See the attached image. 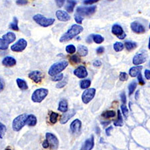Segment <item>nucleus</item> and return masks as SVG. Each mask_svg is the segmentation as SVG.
<instances>
[{"mask_svg":"<svg viewBox=\"0 0 150 150\" xmlns=\"http://www.w3.org/2000/svg\"><path fill=\"white\" fill-rule=\"evenodd\" d=\"M104 52V48L103 47H100L99 48H98V50H97V53H98V54H103Z\"/></svg>","mask_w":150,"mask_h":150,"instance_id":"obj_54","label":"nucleus"},{"mask_svg":"<svg viewBox=\"0 0 150 150\" xmlns=\"http://www.w3.org/2000/svg\"><path fill=\"white\" fill-rule=\"evenodd\" d=\"M123 43L122 42H115L113 45V49L116 52H119L122 51L123 50Z\"/></svg>","mask_w":150,"mask_h":150,"instance_id":"obj_34","label":"nucleus"},{"mask_svg":"<svg viewBox=\"0 0 150 150\" xmlns=\"http://www.w3.org/2000/svg\"><path fill=\"white\" fill-rule=\"evenodd\" d=\"M76 113V112L74 110L67 111V112H65V113H64V115L62 116L61 120H60V123H61L62 124H65V123H66L72 117H73V116L75 115Z\"/></svg>","mask_w":150,"mask_h":150,"instance_id":"obj_15","label":"nucleus"},{"mask_svg":"<svg viewBox=\"0 0 150 150\" xmlns=\"http://www.w3.org/2000/svg\"><path fill=\"white\" fill-rule=\"evenodd\" d=\"M117 119L114 122V125L115 126H122L123 125V117L121 114V112L120 110H118L117 112Z\"/></svg>","mask_w":150,"mask_h":150,"instance_id":"obj_29","label":"nucleus"},{"mask_svg":"<svg viewBox=\"0 0 150 150\" xmlns=\"http://www.w3.org/2000/svg\"><path fill=\"white\" fill-rule=\"evenodd\" d=\"M59 114L57 113H55L54 112H51L50 114V122L53 123V124H55V123L57 122L58 117H59Z\"/></svg>","mask_w":150,"mask_h":150,"instance_id":"obj_28","label":"nucleus"},{"mask_svg":"<svg viewBox=\"0 0 150 150\" xmlns=\"http://www.w3.org/2000/svg\"><path fill=\"white\" fill-rule=\"evenodd\" d=\"M83 30V27H81L79 25H76L74 24L71 27V28L69 29L66 33H65L63 35L61 38H60L59 42L62 43L68 42V41L71 40L74 38L76 37L77 35H79V33H81Z\"/></svg>","mask_w":150,"mask_h":150,"instance_id":"obj_1","label":"nucleus"},{"mask_svg":"<svg viewBox=\"0 0 150 150\" xmlns=\"http://www.w3.org/2000/svg\"><path fill=\"white\" fill-rule=\"evenodd\" d=\"M148 48L150 50V38H149V44H148Z\"/></svg>","mask_w":150,"mask_h":150,"instance_id":"obj_57","label":"nucleus"},{"mask_svg":"<svg viewBox=\"0 0 150 150\" xmlns=\"http://www.w3.org/2000/svg\"><path fill=\"white\" fill-rule=\"evenodd\" d=\"M76 5V1H74V0H67V4L66 6V11L67 12H69V13H71V12H73Z\"/></svg>","mask_w":150,"mask_h":150,"instance_id":"obj_26","label":"nucleus"},{"mask_svg":"<svg viewBox=\"0 0 150 150\" xmlns=\"http://www.w3.org/2000/svg\"><path fill=\"white\" fill-rule=\"evenodd\" d=\"M56 15L57 18L58 19V20L61 21H67L70 19V16L67 12L62 11V10H57L56 11Z\"/></svg>","mask_w":150,"mask_h":150,"instance_id":"obj_17","label":"nucleus"},{"mask_svg":"<svg viewBox=\"0 0 150 150\" xmlns=\"http://www.w3.org/2000/svg\"><path fill=\"white\" fill-rule=\"evenodd\" d=\"M147 59V54L146 51L136 54L133 59V64L135 66H139L140 64H144Z\"/></svg>","mask_w":150,"mask_h":150,"instance_id":"obj_10","label":"nucleus"},{"mask_svg":"<svg viewBox=\"0 0 150 150\" xmlns=\"http://www.w3.org/2000/svg\"><path fill=\"white\" fill-rule=\"evenodd\" d=\"M4 87H5L4 82L1 80V79H0V91L3 90V89H4Z\"/></svg>","mask_w":150,"mask_h":150,"instance_id":"obj_55","label":"nucleus"},{"mask_svg":"<svg viewBox=\"0 0 150 150\" xmlns=\"http://www.w3.org/2000/svg\"><path fill=\"white\" fill-rule=\"evenodd\" d=\"M33 19L38 25L44 28H47L50 25H52L55 22L54 19L46 18L45 17L42 16V14H36V15L33 16Z\"/></svg>","mask_w":150,"mask_h":150,"instance_id":"obj_4","label":"nucleus"},{"mask_svg":"<svg viewBox=\"0 0 150 150\" xmlns=\"http://www.w3.org/2000/svg\"><path fill=\"white\" fill-rule=\"evenodd\" d=\"M2 38H3L8 44H10V43L15 42V40H16V35L15 33L13 32H8L4 35Z\"/></svg>","mask_w":150,"mask_h":150,"instance_id":"obj_20","label":"nucleus"},{"mask_svg":"<svg viewBox=\"0 0 150 150\" xmlns=\"http://www.w3.org/2000/svg\"><path fill=\"white\" fill-rule=\"evenodd\" d=\"M7 131V127L6 125L0 122V139H3Z\"/></svg>","mask_w":150,"mask_h":150,"instance_id":"obj_36","label":"nucleus"},{"mask_svg":"<svg viewBox=\"0 0 150 150\" xmlns=\"http://www.w3.org/2000/svg\"><path fill=\"white\" fill-rule=\"evenodd\" d=\"M145 76L147 79H150V71L148 69H146L145 71Z\"/></svg>","mask_w":150,"mask_h":150,"instance_id":"obj_53","label":"nucleus"},{"mask_svg":"<svg viewBox=\"0 0 150 150\" xmlns=\"http://www.w3.org/2000/svg\"><path fill=\"white\" fill-rule=\"evenodd\" d=\"M138 81H139V85H141V86H144V85L145 84V82H144V81L143 80L142 76L141 73L139 74V75H138Z\"/></svg>","mask_w":150,"mask_h":150,"instance_id":"obj_48","label":"nucleus"},{"mask_svg":"<svg viewBox=\"0 0 150 150\" xmlns=\"http://www.w3.org/2000/svg\"><path fill=\"white\" fill-rule=\"evenodd\" d=\"M28 45L27 41L24 39H19L16 43L11 45V51L15 52H21L25 49Z\"/></svg>","mask_w":150,"mask_h":150,"instance_id":"obj_8","label":"nucleus"},{"mask_svg":"<svg viewBox=\"0 0 150 150\" xmlns=\"http://www.w3.org/2000/svg\"><path fill=\"white\" fill-rule=\"evenodd\" d=\"M16 82H17V84H18V86L19 87V88L21 90L25 91L28 89V86L27 82L24 80V79L18 78L16 79Z\"/></svg>","mask_w":150,"mask_h":150,"instance_id":"obj_24","label":"nucleus"},{"mask_svg":"<svg viewBox=\"0 0 150 150\" xmlns=\"http://www.w3.org/2000/svg\"><path fill=\"white\" fill-rule=\"evenodd\" d=\"M28 115L26 113L18 115L13 120L12 123V128L15 132H19L22 128L25 126L27 122Z\"/></svg>","mask_w":150,"mask_h":150,"instance_id":"obj_2","label":"nucleus"},{"mask_svg":"<svg viewBox=\"0 0 150 150\" xmlns=\"http://www.w3.org/2000/svg\"><path fill=\"white\" fill-rule=\"evenodd\" d=\"M66 51L67 53H68L69 54H73L76 52V48L74 45H68L66 47Z\"/></svg>","mask_w":150,"mask_h":150,"instance_id":"obj_39","label":"nucleus"},{"mask_svg":"<svg viewBox=\"0 0 150 150\" xmlns=\"http://www.w3.org/2000/svg\"><path fill=\"white\" fill-rule=\"evenodd\" d=\"M97 9L96 6L90 7H79L77 8V14L81 16V17L85 16H91L95 13Z\"/></svg>","mask_w":150,"mask_h":150,"instance_id":"obj_6","label":"nucleus"},{"mask_svg":"<svg viewBox=\"0 0 150 150\" xmlns=\"http://www.w3.org/2000/svg\"><path fill=\"white\" fill-rule=\"evenodd\" d=\"M121 109H122V111L123 115H124L125 117H127L128 113H129V110H128L127 106L125 105V104H123V105L121 106Z\"/></svg>","mask_w":150,"mask_h":150,"instance_id":"obj_40","label":"nucleus"},{"mask_svg":"<svg viewBox=\"0 0 150 150\" xmlns=\"http://www.w3.org/2000/svg\"><path fill=\"white\" fill-rule=\"evenodd\" d=\"M55 1L57 6L58 7H59V8H61V7L64 6V4L65 3V0H55Z\"/></svg>","mask_w":150,"mask_h":150,"instance_id":"obj_47","label":"nucleus"},{"mask_svg":"<svg viewBox=\"0 0 150 150\" xmlns=\"http://www.w3.org/2000/svg\"><path fill=\"white\" fill-rule=\"evenodd\" d=\"M94 146V137L92 135L89 139H86L85 142L81 150H91Z\"/></svg>","mask_w":150,"mask_h":150,"instance_id":"obj_18","label":"nucleus"},{"mask_svg":"<svg viewBox=\"0 0 150 150\" xmlns=\"http://www.w3.org/2000/svg\"><path fill=\"white\" fill-rule=\"evenodd\" d=\"M83 17H81V16L78 15V14L76 13V15H75V20H76V21L77 23L81 24L82 23V21H83Z\"/></svg>","mask_w":150,"mask_h":150,"instance_id":"obj_44","label":"nucleus"},{"mask_svg":"<svg viewBox=\"0 0 150 150\" xmlns=\"http://www.w3.org/2000/svg\"><path fill=\"white\" fill-rule=\"evenodd\" d=\"M2 64L6 67H13L16 66V60L12 57H6L2 61Z\"/></svg>","mask_w":150,"mask_h":150,"instance_id":"obj_19","label":"nucleus"},{"mask_svg":"<svg viewBox=\"0 0 150 150\" xmlns=\"http://www.w3.org/2000/svg\"><path fill=\"white\" fill-rule=\"evenodd\" d=\"M45 137H46V139L49 143L51 149L53 150L57 149L59 147V140L57 138V137L51 133H47Z\"/></svg>","mask_w":150,"mask_h":150,"instance_id":"obj_9","label":"nucleus"},{"mask_svg":"<svg viewBox=\"0 0 150 150\" xmlns=\"http://www.w3.org/2000/svg\"><path fill=\"white\" fill-rule=\"evenodd\" d=\"M77 53L80 56L85 57L88 54V49L83 45H79L77 47Z\"/></svg>","mask_w":150,"mask_h":150,"instance_id":"obj_25","label":"nucleus"},{"mask_svg":"<svg viewBox=\"0 0 150 150\" xmlns=\"http://www.w3.org/2000/svg\"><path fill=\"white\" fill-rule=\"evenodd\" d=\"M81 122L78 119L75 120L70 125V129L73 134H79L81 131Z\"/></svg>","mask_w":150,"mask_h":150,"instance_id":"obj_14","label":"nucleus"},{"mask_svg":"<svg viewBox=\"0 0 150 150\" xmlns=\"http://www.w3.org/2000/svg\"><path fill=\"white\" fill-rule=\"evenodd\" d=\"M67 83V81L66 80V79H65V80L64 81H60L59 83H58L57 85H56V88H59V89H61V88H63L64 87H65L66 86V84Z\"/></svg>","mask_w":150,"mask_h":150,"instance_id":"obj_43","label":"nucleus"},{"mask_svg":"<svg viewBox=\"0 0 150 150\" xmlns=\"http://www.w3.org/2000/svg\"><path fill=\"white\" fill-rule=\"evenodd\" d=\"M131 29L134 32L138 33V34L144 33L146 31V29L144 28V26L137 21H134V22L131 23Z\"/></svg>","mask_w":150,"mask_h":150,"instance_id":"obj_16","label":"nucleus"},{"mask_svg":"<svg viewBox=\"0 0 150 150\" xmlns=\"http://www.w3.org/2000/svg\"><path fill=\"white\" fill-rule=\"evenodd\" d=\"M115 115L116 113L114 111H106L101 114V116L104 118H111L115 117Z\"/></svg>","mask_w":150,"mask_h":150,"instance_id":"obj_30","label":"nucleus"},{"mask_svg":"<svg viewBox=\"0 0 150 150\" xmlns=\"http://www.w3.org/2000/svg\"><path fill=\"white\" fill-rule=\"evenodd\" d=\"M125 47L128 51H132L134 50L137 47V44L134 42H125Z\"/></svg>","mask_w":150,"mask_h":150,"instance_id":"obj_33","label":"nucleus"},{"mask_svg":"<svg viewBox=\"0 0 150 150\" xmlns=\"http://www.w3.org/2000/svg\"><path fill=\"white\" fill-rule=\"evenodd\" d=\"M93 40L95 43L100 44V43H101L103 42L104 38L100 35H93Z\"/></svg>","mask_w":150,"mask_h":150,"instance_id":"obj_37","label":"nucleus"},{"mask_svg":"<svg viewBox=\"0 0 150 150\" xmlns=\"http://www.w3.org/2000/svg\"><path fill=\"white\" fill-rule=\"evenodd\" d=\"M64 78V75L62 74H59L56 75V76H54V77L52 78V81H60L62 80V79Z\"/></svg>","mask_w":150,"mask_h":150,"instance_id":"obj_41","label":"nucleus"},{"mask_svg":"<svg viewBox=\"0 0 150 150\" xmlns=\"http://www.w3.org/2000/svg\"><path fill=\"white\" fill-rule=\"evenodd\" d=\"M149 66H150V65H149Z\"/></svg>","mask_w":150,"mask_h":150,"instance_id":"obj_61","label":"nucleus"},{"mask_svg":"<svg viewBox=\"0 0 150 150\" xmlns=\"http://www.w3.org/2000/svg\"><path fill=\"white\" fill-rule=\"evenodd\" d=\"M16 4L19 6H23V5H26L28 4V1L27 0H17Z\"/></svg>","mask_w":150,"mask_h":150,"instance_id":"obj_46","label":"nucleus"},{"mask_svg":"<svg viewBox=\"0 0 150 150\" xmlns=\"http://www.w3.org/2000/svg\"><path fill=\"white\" fill-rule=\"evenodd\" d=\"M99 1H100V0H85L83 1V4L86 5H91L96 3V2H98Z\"/></svg>","mask_w":150,"mask_h":150,"instance_id":"obj_45","label":"nucleus"},{"mask_svg":"<svg viewBox=\"0 0 150 150\" xmlns=\"http://www.w3.org/2000/svg\"><path fill=\"white\" fill-rule=\"evenodd\" d=\"M42 146H43V148H45V149H47V148H48V147H50L49 143H48V142H47V139H45V141L43 142Z\"/></svg>","mask_w":150,"mask_h":150,"instance_id":"obj_50","label":"nucleus"},{"mask_svg":"<svg viewBox=\"0 0 150 150\" xmlns=\"http://www.w3.org/2000/svg\"><path fill=\"white\" fill-rule=\"evenodd\" d=\"M74 74L76 76H77L78 78H85L88 76V71H87V69L86 67L83 66H81L77 67V69L74 70Z\"/></svg>","mask_w":150,"mask_h":150,"instance_id":"obj_13","label":"nucleus"},{"mask_svg":"<svg viewBox=\"0 0 150 150\" xmlns=\"http://www.w3.org/2000/svg\"><path fill=\"white\" fill-rule=\"evenodd\" d=\"M49 91L45 88H40L36 89L31 96V100L35 103H41L46 98Z\"/></svg>","mask_w":150,"mask_h":150,"instance_id":"obj_5","label":"nucleus"},{"mask_svg":"<svg viewBox=\"0 0 150 150\" xmlns=\"http://www.w3.org/2000/svg\"><path fill=\"white\" fill-rule=\"evenodd\" d=\"M112 32L113 34L117 36L120 40H123L125 38V36H126V34L125 33L123 28L121 27V25H118V24H115V25H113Z\"/></svg>","mask_w":150,"mask_h":150,"instance_id":"obj_12","label":"nucleus"},{"mask_svg":"<svg viewBox=\"0 0 150 150\" xmlns=\"http://www.w3.org/2000/svg\"><path fill=\"white\" fill-rule=\"evenodd\" d=\"M113 129V127H112V126H110V127H108L107 129H105V132H106V135H108V136H110V134H111V131H112V130Z\"/></svg>","mask_w":150,"mask_h":150,"instance_id":"obj_52","label":"nucleus"},{"mask_svg":"<svg viewBox=\"0 0 150 150\" xmlns=\"http://www.w3.org/2000/svg\"><path fill=\"white\" fill-rule=\"evenodd\" d=\"M57 110L61 112H66L68 110V104H67V101L65 100L60 101L59 103V107H58Z\"/></svg>","mask_w":150,"mask_h":150,"instance_id":"obj_23","label":"nucleus"},{"mask_svg":"<svg viewBox=\"0 0 150 150\" xmlns=\"http://www.w3.org/2000/svg\"><path fill=\"white\" fill-rule=\"evenodd\" d=\"M142 68H143V66H138L132 67V68L129 69V72L130 76L135 77L138 76L139 74H140V72H141Z\"/></svg>","mask_w":150,"mask_h":150,"instance_id":"obj_22","label":"nucleus"},{"mask_svg":"<svg viewBox=\"0 0 150 150\" xmlns=\"http://www.w3.org/2000/svg\"><path fill=\"white\" fill-rule=\"evenodd\" d=\"M67 66H68V62L66 61L55 63L54 64H53L50 67L49 71H48V74H49L50 76L54 77L61 73L63 70L66 68Z\"/></svg>","mask_w":150,"mask_h":150,"instance_id":"obj_3","label":"nucleus"},{"mask_svg":"<svg viewBox=\"0 0 150 150\" xmlns=\"http://www.w3.org/2000/svg\"><path fill=\"white\" fill-rule=\"evenodd\" d=\"M9 44L5 41L3 38H0V50H6L8 48Z\"/></svg>","mask_w":150,"mask_h":150,"instance_id":"obj_38","label":"nucleus"},{"mask_svg":"<svg viewBox=\"0 0 150 150\" xmlns=\"http://www.w3.org/2000/svg\"><path fill=\"white\" fill-rule=\"evenodd\" d=\"M137 87V82L136 81H132L131 83L129 85V87H128V89H129V95L131 96L134 92L135 88Z\"/></svg>","mask_w":150,"mask_h":150,"instance_id":"obj_35","label":"nucleus"},{"mask_svg":"<svg viewBox=\"0 0 150 150\" xmlns=\"http://www.w3.org/2000/svg\"><path fill=\"white\" fill-rule=\"evenodd\" d=\"M9 28L11 29L14 31H19V27H18V19L16 17H14L13 21L9 25Z\"/></svg>","mask_w":150,"mask_h":150,"instance_id":"obj_27","label":"nucleus"},{"mask_svg":"<svg viewBox=\"0 0 150 150\" xmlns=\"http://www.w3.org/2000/svg\"><path fill=\"white\" fill-rule=\"evenodd\" d=\"M91 85V81L89 79H84L80 82V88L83 89H88Z\"/></svg>","mask_w":150,"mask_h":150,"instance_id":"obj_31","label":"nucleus"},{"mask_svg":"<svg viewBox=\"0 0 150 150\" xmlns=\"http://www.w3.org/2000/svg\"><path fill=\"white\" fill-rule=\"evenodd\" d=\"M69 62L71 63V64L72 65H77L81 62L80 58L77 57V55H72V56L69 57Z\"/></svg>","mask_w":150,"mask_h":150,"instance_id":"obj_32","label":"nucleus"},{"mask_svg":"<svg viewBox=\"0 0 150 150\" xmlns=\"http://www.w3.org/2000/svg\"><path fill=\"white\" fill-rule=\"evenodd\" d=\"M96 90L94 88H90V89H86V91H83V94L81 96L82 101L85 104H88V103L93 100L94 96L96 95Z\"/></svg>","mask_w":150,"mask_h":150,"instance_id":"obj_7","label":"nucleus"},{"mask_svg":"<svg viewBox=\"0 0 150 150\" xmlns=\"http://www.w3.org/2000/svg\"><path fill=\"white\" fill-rule=\"evenodd\" d=\"M29 78H30L31 80H33L36 83H40L42 82V79L44 77V74L40 71L38 70H35V71H33L30 72L28 75Z\"/></svg>","mask_w":150,"mask_h":150,"instance_id":"obj_11","label":"nucleus"},{"mask_svg":"<svg viewBox=\"0 0 150 150\" xmlns=\"http://www.w3.org/2000/svg\"><path fill=\"white\" fill-rule=\"evenodd\" d=\"M37 122H38L37 117H36L34 115L30 114L28 116L26 124L29 125V126L33 127V126H35V125L37 124Z\"/></svg>","mask_w":150,"mask_h":150,"instance_id":"obj_21","label":"nucleus"},{"mask_svg":"<svg viewBox=\"0 0 150 150\" xmlns=\"http://www.w3.org/2000/svg\"><path fill=\"white\" fill-rule=\"evenodd\" d=\"M120 79L121 81H127L128 79V75L125 72H121L120 74Z\"/></svg>","mask_w":150,"mask_h":150,"instance_id":"obj_42","label":"nucleus"},{"mask_svg":"<svg viewBox=\"0 0 150 150\" xmlns=\"http://www.w3.org/2000/svg\"><path fill=\"white\" fill-rule=\"evenodd\" d=\"M121 99H122V101L123 104H125L126 103V96H125V92H123L121 95Z\"/></svg>","mask_w":150,"mask_h":150,"instance_id":"obj_49","label":"nucleus"},{"mask_svg":"<svg viewBox=\"0 0 150 150\" xmlns=\"http://www.w3.org/2000/svg\"><path fill=\"white\" fill-rule=\"evenodd\" d=\"M5 150H11V149H10V148H9V147H7V148L5 149Z\"/></svg>","mask_w":150,"mask_h":150,"instance_id":"obj_58","label":"nucleus"},{"mask_svg":"<svg viewBox=\"0 0 150 150\" xmlns=\"http://www.w3.org/2000/svg\"><path fill=\"white\" fill-rule=\"evenodd\" d=\"M109 1H113V0H109Z\"/></svg>","mask_w":150,"mask_h":150,"instance_id":"obj_59","label":"nucleus"},{"mask_svg":"<svg viewBox=\"0 0 150 150\" xmlns=\"http://www.w3.org/2000/svg\"><path fill=\"white\" fill-rule=\"evenodd\" d=\"M139 93V91H137V92H136V93H135V99H136V100H137V99H138Z\"/></svg>","mask_w":150,"mask_h":150,"instance_id":"obj_56","label":"nucleus"},{"mask_svg":"<svg viewBox=\"0 0 150 150\" xmlns=\"http://www.w3.org/2000/svg\"><path fill=\"white\" fill-rule=\"evenodd\" d=\"M93 66L95 67H100L101 66V62L100 60H96V61L93 63Z\"/></svg>","mask_w":150,"mask_h":150,"instance_id":"obj_51","label":"nucleus"},{"mask_svg":"<svg viewBox=\"0 0 150 150\" xmlns=\"http://www.w3.org/2000/svg\"><path fill=\"white\" fill-rule=\"evenodd\" d=\"M149 29H150V23H149Z\"/></svg>","mask_w":150,"mask_h":150,"instance_id":"obj_60","label":"nucleus"}]
</instances>
